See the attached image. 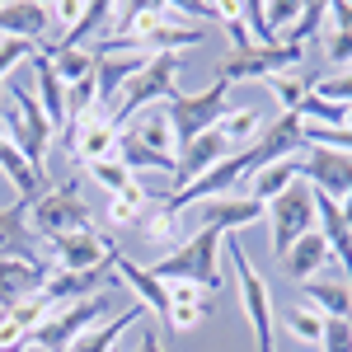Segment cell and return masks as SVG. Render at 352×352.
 <instances>
[{"label":"cell","instance_id":"obj_1","mask_svg":"<svg viewBox=\"0 0 352 352\" xmlns=\"http://www.w3.org/2000/svg\"><path fill=\"white\" fill-rule=\"evenodd\" d=\"M0 136H5L28 164L47 169V151H52V141H56V127L47 122V113L38 104L33 85H24V80L5 85V94H0Z\"/></svg>","mask_w":352,"mask_h":352},{"label":"cell","instance_id":"obj_2","mask_svg":"<svg viewBox=\"0 0 352 352\" xmlns=\"http://www.w3.org/2000/svg\"><path fill=\"white\" fill-rule=\"evenodd\" d=\"M221 240L226 235L217 226H197L174 254H164L160 263H151V277H160V282H192L202 292H217L221 287Z\"/></svg>","mask_w":352,"mask_h":352},{"label":"cell","instance_id":"obj_3","mask_svg":"<svg viewBox=\"0 0 352 352\" xmlns=\"http://www.w3.org/2000/svg\"><path fill=\"white\" fill-rule=\"evenodd\" d=\"M179 99V56H151L141 71H136L127 89L118 94V109H113V122H132L136 113L155 109V104H169Z\"/></svg>","mask_w":352,"mask_h":352},{"label":"cell","instance_id":"obj_4","mask_svg":"<svg viewBox=\"0 0 352 352\" xmlns=\"http://www.w3.org/2000/svg\"><path fill=\"white\" fill-rule=\"evenodd\" d=\"M164 113H169V127H174V136H179V146H188V141H197L202 132L221 127V118L230 113V80L217 76V80L207 85V89H197V94L169 99Z\"/></svg>","mask_w":352,"mask_h":352},{"label":"cell","instance_id":"obj_5","mask_svg":"<svg viewBox=\"0 0 352 352\" xmlns=\"http://www.w3.org/2000/svg\"><path fill=\"white\" fill-rule=\"evenodd\" d=\"M113 315V296L109 292H99V296H85V300H71V305H56L52 315L38 324V333L28 338V343H38L43 352H66L76 338H80L85 329L104 324Z\"/></svg>","mask_w":352,"mask_h":352},{"label":"cell","instance_id":"obj_6","mask_svg":"<svg viewBox=\"0 0 352 352\" xmlns=\"http://www.w3.org/2000/svg\"><path fill=\"white\" fill-rule=\"evenodd\" d=\"M28 226L38 240H61V235H76V230H89V207H85L76 179L61 184V188H47L33 207H28Z\"/></svg>","mask_w":352,"mask_h":352},{"label":"cell","instance_id":"obj_7","mask_svg":"<svg viewBox=\"0 0 352 352\" xmlns=\"http://www.w3.org/2000/svg\"><path fill=\"white\" fill-rule=\"evenodd\" d=\"M226 254H230L235 277H240V305H244V320H249V329H254V338H258V352H277V343H272V296H268V282H263L258 268L249 263L240 235H226Z\"/></svg>","mask_w":352,"mask_h":352},{"label":"cell","instance_id":"obj_8","mask_svg":"<svg viewBox=\"0 0 352 352\" xmlns=\"http://www.w3.org/2000/svg\"><path fill=\"white\" fill-rule=\"evenodd\" d=\"M268 221H272V254L287 258L292 244L315 230V188L305 179H296L287 192H277L268 202Z\"/></svg>","mask_w":352,"mask_h":352},{"label":"cell","instance_id":"obj_9","mask_svg":"<svg viewBox=\"0 0 352 352\" xmlns=\"http://www.w3.org/2000/svg\"><path fill=\"white\" fill-rule=\"evenodd\" d=\"M249 179H254V146L240 151V155H230V160H221L217 169H207L202 179L174 188L169 197H164V212L179 217L184 207H197V202H207V197H230V188H235V184H249Z\"/></svg>","mask_w":352,"mask_h":352},{"label":"cell","instance_id":"obj_10","mask_svg":"<svg viewBox=\"0 0 352 352\" xmlns=\"http://www.w3.org/2000/svg\"><path fill=\"white\" fill-rule=\"evenodd\" d=\"M305 66V47H292V43H272V47H254V52H230L221 61V80L240 85V80H272L282 71H300Z\"/></svg>","mask_w":352,"mask_h":352},{"label":"cell","instance_id":"obj_11","mask_svg":"<svg viewBox=\"0 0 352 352\" xmlns=\"http://www.w3.org/2000/svg\"><path fill=\"white\" fill-rule=\"evenodd\" d=\"M296 174L315 192H324L333 202H343L352 192V155L329 151V146H305V155H296Z\"/></svg>","mask_w":352,"mask_h":352},{"label":"cell","instance_id":"obj_12","mask_svg":"<svg viewBox=\"0 0 352 352\" xmlns=\"http://www.w3.org/2000/svg\"><path fill=\"white\" fill-rule=\"evenodd\" d=\"M56 141L85 164L109 160V155H118V122L99 109V113H89V118H80V122H66V127L56 132Z\"/></svg>","mask_w":352,"mask_h":352},{"label":"cell","instance_id":"obj_13","mask_svg":"<svg viewBox=\"0 0 352 352\" xmlns=\"http://www.w3.org/2000/svg\"><path fill=\"white\" fill-rule=\"evenodd\" d=\"M113 254H118V249L89 226V230H76V235L52 240V268H61V272H89V268L113 263Z\"/></svg>","mask_w":352,"mask_h":352},{"label":"cell","instance_id":"obj_14","mask_svg":"<svg viewBox=\"0 0 352 352\" xmlns=\"http://www.w3.org/2000/svg\"><path fill=\"white\" fill-rule=\"evenodd\" d=\"M305 146V122H300L296 113H282V118H272L263 136L254 141V174L258 169H268L277 160H296V151Z\"/></svg>","mask_w":352,"mask_h":352},{"label":"cell","instance_id":"obj_15","mask_svg":"<svg viewBox=\"0 0 352 352\" xmlns=\"http://www.w3.org/2000/svg\"><path fill=\"white\" fill-rule=\"evenodd\" d=\"M263 217H268V207L254 202V197H207V202H197V221L217 226L221 235H240L244 226H258Z\"/></svg>","mask_w":352,"mask_h":352},{"label":"cell","instance_id":"obj_16","mask_svg":"<svg viewBox=\"0 0 352 352\" xmlns=\"http://www.w3.org/2000/svg\"><path fill=\"white\" fill-rule=\"evenodd\" d=\"M0 258H24V263H47L43 258V240L28 226V207H0Z\"/></svg>","mask_w":352,"mask_h":352},{"label":"cell","instance_id":"obj_17","mask_svg":"<svg viewBox=\"0 0 352 352\" xmlns=\"http://www.w3.org/2000/svg\"><path fill=\"white\" fill-rule=\"evenodd\" d=\"M47 28H52L47 5H33V0H10V5H0V38H19V43H33V47L43 52V47H47Z\"/></svg>","mask_w":352,"mask_h":352},{"label":"cell","instance_id":"obj_18","mask_svg":"<svg viewBox=\"0 0 352 352\" xmlns=\"http://www.w3.org/2000/svg\"><path fill=\"white\" fill-rule=\"evenodd\" d=\"M207 315H212V292H202L192 282H169V305H164V315H160V324L169 333H188Z\"/></svg>","mask_w":352,"mask_h":352},{"label":"cell","instance_id":"obj_19","mask_svg":"<svg viewBox=\"0 0 352 352\" xmlns=\"http://www.w3.org/2000/svg\"><path fill=\"white\" fill-rule=\"evenodd\" d=\"M52 277V263H24V258H0V310L19 305L28 296H43Z\"/></svg>","mask_w":352,"mask_h":352},{"label":"cell","instance_id":"obj_20","mask_svg":"<svg viewBox=\"0 0 352 352\" xmlns=\"http://www.w3.org/2000/svg\"><path fill=\"white\" fill-rule=\"evenodd\" d=\"M113 268H118V282L127 287V292H136V305H151V315L160 320L164 305H169V282H160V277H151V268H141V263H132L122 249L113 254Z\"/></svg>","mask_w":352,"mask_h":352},{"label":"cell","instance_id":"obj_21","mask_svg":"<svg viewBox=\"0 0 352 352\" xmlns=\"http://www.w3.org/2000/svg\"><path fill=\"white\" fill-rule=\"evenodd\" d=\"M146 61H151V56H99V66H94V89H99V109L109 113V118H113V109H118V94L127 89V80H132Z\"/></svg>","mask_w":352,"mask_h":352},{"label":"cell","instance_id":"obj_22","mask_svg":"<svg viewBox=\"0 0 352 352\" xmlns=\"http://www.w3.org/2000/svg\"><path fill=\"white\" fill-rule=\"evenodd\" d=\"M28 66H33V94H38V104H43V113H47V122L61 132V127H66V85H61V76H56L52 56L38 52Z\"/></svg>","mask_w":352,"mask_h":352},{"label":"cell","instance_id":"obj_23","mask_svg":"<svg viewBox=\"0 0 352 352\" xmlns=\"http://www.w3.org/2000/svg\"><path fill=\"white\" fill-rule=\"evenodd\" d=\"M146 320V305H122L118 315H109L104 324H94V329H85L80 338L71 343L66 352H118V338H122V329H132Z\"/></svg>","mask_w":352,"mask_h":352},{"label":"cell","instance_id":"obj_24","mask_svg":"<svg viewBox=\"0 0 352 352\" xmlns=\"http://www.w3.org/2000/svg\"><path fill=\"white\" fill-rule=\"evenodd\" d=\"M155 207V192H151V184L146 179H132L122 192H113L109 207H104V221L109 226H118V230H136L141 226V217Z\"/></svg>","mask_w":352,"mask_h":352},{"label":"cell","instance_id":"obj_25","mask_svg":"<svg viewBox=\"0 0 352 352\" xmlns=\"http://www.w3.org/2000/svg\"><path fill=\"white\" fill-rule=\"evenodd\" d=\"M333 263V254H329V240L320 235V230H310V235H300L296 244H292V254L282 258V268H287V277H296V282H315L320 272Z\"/></svg>","mask_w":352,"mask_h":352},{"label":"cell","instance_id":"obj_26","mask_svg":"<svg viewBox=\"0 0 352 352\" xmlns=\"http://www.w3.org/2000/svg\"><path fill=\"white\" fill-rule=\"evenodd\" d=\"M0 169H5V179L14 184V192H19V202L24 207H33L43 192H47V169H38V164H28L10 141L0 146Z\"/></svg>","mask_w":352,"mask_h":352},{"label":"cell","instance_id":"obj_27","mask_svg":"<svg viewBox=\"0 0 352 352\" xmlns=\"http://www.w3.org/2000/svg\"><path fill=\"white\" fill-rule=\"evenodd\" d=\"M305 300L315 310H324L329 320H348L352 315V287L343 277H315V282H305Z\"/></svg>","mask_w":352,"mask_h":352},{"label":"cell","instance_id":"obj_28","mask_svg":"<svg viewBox=\"0 0 352 352\" xmlns=\"http://www.w3.org/2000/svg\"><path fill=\"white\" fill-rule=\"evenodd\" d=\"M43 52L52 56L56 76H61V85L71 89V85H80L94 76V66H99V56H94V47H43Z\"/></svg>","mask_w":352,"mask_h":352},{"label":"cell","instance_id":"obj_29","mask_svg":"<svg viewBox=\"0 0 352 352\" xmlns=\"http://www.w3.org/2000/svg\"><path fill=\"white\" fill-rule=\"evenodd\" d=\"M136 235H141L146 244H155V249H169V254L184 244V240H179V217H174V212H164V202H155V207L141 217Z\"/></svg>","mask_w":352,"mask_h":352},{"label":"cell","instance_id":"obj_30","mask_svg":"<svg viewBox=\"0 0 352 352\" xmlns=\"http://www.w3.org/2000/svg\"><path fill=\"white\" fill-rule=\"evenodd\" d=\"M315 80H320V71H282V76H272L268 80V89L277 94V104H282V113H296L300 109V99L315 89Z\"/></svg>","mask_w":352,"mask_h":352},{"label":"cell","instance_id":"obj_31","mask_svg":"<svg viewBox=\"0 0 352 352\" xmlns=\"http://www.w3.org/2000/svg\"><path fill=\"white\" fill-rule=\"evenodd\" d=\"M263 127H268V122H263L258 109H230L221 118V132H226V141H230L235 151H249V146L263 136Z\"/></svg>","mask_w":352,"mask_h":352},{"label":"cell","instance_id":"obj_32","mask_svg":"<svg viewBox=\"0 0 352 352\" xmlns=\"http://www.w3.org/2000/svg\"><path fill=\"white\" fill-rule=\"evenodd\" d=\"M296 179H300V174H296V160H277V164H268V169H258V174L249 179L254 202H263V207H268L272 197H277V192H287Z\"/></svg>","mask_w":352,"mask_h":352},{"label":"cell","instance_id":"obj_33","mask_svg":"<svg viewBox=\"0 0 352 352\" xmlns=\"http://www.w3.org/2000/svg\"><path fill=\"white\" fill-rule=\"evenodd\" d=\"M282 320H287V329H292L296 343H315V348H320V338H324V320H329L324 310H315L310 300H296V305H287Z\"/></svg>","mask_w":352,"mask_h":352},{"label":"cell","instance_id":"obj_34","mask_svg":"<svg viewBox=\"0 0 352 352\" xmlns=\"http://www.w3.org/2000/svg\"><path fill=\"white\" fill-rule=\"evenodd\" d=\"M296 118L305 122V127H348V109H343V104H329V99H320L315 89L300 99Z\"/></svg>","mask_w":352,"mask_h":352},{"label":"cell","instance_id":"obj_35","mask_svg":"<svg viewBox=\"0 0 352 352\" xmlns=\"http://www.w3.org/2000/svg\"><path fill=\"white\" fill-rule=\"evenodd\" d=\"M324 24H329V5H324V0H310V5H300V19L287 28V38H282V43L305 47L315 33H324Z\"/></svg>","mask_w":352,"mask_h":352},{"label":"cell","instance_id":"obj_36","mask_svg":"<svg viewBox=\"0 0 352 352\" xmlns=\"http://www.w3.org/2000/svg\"><path fill=\"white\" fill-rule=\"evenodd\" d=\"M85 174H89V179H94V184H99V188L109 192H122L127 188V184H132L136 174L132 169H127V164H122V155H109V160H94V164H85Z\"/></svg>","mask_w":352,"mask_h":352},{"label":"cell","instance_id":"obj_37","mask_svg":"<svg viewBox=\"0 0 352 352\" xmlns=\"http://www.w3.org/2000/svg\"><path fill=\"white\" fill-rule=\"evenodd\" d=\"M300 19V5H292V0H277V5H263V24H268V33L282 43L287 38V28Z\"/></svg>","mask_w":352,"mask_h":352},{"label":"cell","instance_id":"obj_38","mask_svg":"<svg viewBox=\"0 0 352 352\" xmlns=\"http://www.w3.org/2000/svg\"><path fill=\"white\" fill-rule=\"evenodd\" d=\"M324 56L338 66V71H352V33H343V28H329L324 24Z\"/></svg>","mask_w":352,"mask_h":352},{"label":"cell","instance_id":"obj_39","mask_svg":"<svg viewBox=\"0 0 352 352\" xmlns=\"http://www.w3.org/2000/svg\"><path fill=\"white\" fill-rule=\"evenodd\" d=\"M38 47L33 43H19V38H0V80H10V71L19 66V61H33Z\"/></svg>","mask_w":352,"mask_h":352},{"label":"cell","instance_id":"obj_40","mask_svg":"<svg viewBox=\"0 0 352 352\" xmlns=\"http://www.w3.org/2000/svg\"><path fill=\"white\" fill-rule=\"evenodd\" d=\"M320 352H352V320H324Z\"/></svg>","mask_w":352,"mask_h":352},{"label":"cell","instance_id":"obj_41","mask_svg":"<svg viewBox=\"0 0 352 352\" xmlns=\"http://www.w3.org/2000/svg\"><path fill=\"white\" fill-rule=\"evenodd\" d=\"M329 28H343V33H352V0L329 5Z\"/></svg>","mask_w":352,"mask_h":352},{"label":"cell","instance_id":"obj_42","mask_svg":"<svg viewBox=\"0 0 352 352\" xmlns=\"http://www.w3.org/2000/svg\"><path fill=\"white\" fill-rule=\"evenodd\" d=\"M136 352H164V338H160V329H155V324L141 329V338H136Z\"/></svg>","mask_w":352,"mask_h":352},{"label":"cell","instance_id":"obj_43","mask_svg":"<svg viewBox=\"0 0 352 352\" xmlns=\"http://www.w3.org/2000/svg\"><path fill=\"white\" fill-rule=\"evenodd\" d=\"M348 127H352V109H348Z\"/></svg>","mask_w":352,"mask_h":352},{"label":"cell","instance_id":"obj_44","mask_svg":"<svg viewBox=\"0 0 352 352\" xmlns=\"http://www.w3.org/2000/svg\"><path fill=\"white\" fill-rule=\"evenodd\" d=\"M0 146H5V136H0Z\"/></svg>","mask_w":352,"mask_h":352}]
</instances>
